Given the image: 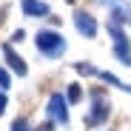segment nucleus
<instances>
[{"label":"nucleus","mask_w":131,"mask_h":131,"mask_svg":"<svg viewBox=\"0 0 131 131\" xmlns=\"http://www.w3.org/2000/svg\"><path fill=\"white\" fill-rule=\"evenodd\" d=\"M34 46H37L40 54L57 60V57L66 54V37L57 34V31H51V29H43V31H37V37H34Z\"/></svg>","instance_id":"1"},{"label":"nucleus","mask_w":131,"mask_h":131,"mask_svg":"<svg viewBox=\"0 0 131 131\" xmlns=\"http://www.w3.org/2000/svg\"><path fill=\"white\" fill-rule=\"evenodd\" d=\"M108 34L114 37V57H117L123 66H131V43H128L123 26L114 23V20H108Z\"/></svg>","instance_id":"2"},{"label":"nucleus","mask_w":131,"mask_h":131,"mask_svg":"<svg viewBox=\"0 0 131 131\" xmlns=\"http://www.w3.org/2000/svg\"><path fill=\"white\" fill-rule=\"evenodd\" d=\"M108 100L103 97V91H91V111L85 114V125L89 128H94V125H103L105 120H108Z\"/></svg>","instance_id":"3"},{"label":"nucleus","mask_w":131,"mask_h":131,"mask_svg":"<svg viewBox=\"0 0 131 131\" xmlns=\"http://www.w3.org/2000/svg\"><path fill=\"white\" fill-rule=\"evenodd\" d=\"M49 117L63 123V125H69V100H66L60 91H54L49 97Z\"/></svg>","instance_id":"4"},{"label":"nucleus","mask_w":131,"mask_h":131,"mask_svg":"<svg viewBox=\"0 0 131 131\" xmlns=\"http://www.w3.org/2000/svg\"><path fill=\"white\" fill-rule=\"evenodd\" d=\"M74 29L83 34V37H94L97 34V20L89 14V12H74Z\"/></svg>","instance_id":"5"},{"label":"nucleus","mask_w":131,"mask_h":131,"mask_svg":"<svg viewBox=\"0 0 131 131\" xmlns=\"http://www.w3.org/2000/svg\"><path fill=\"white\" fill-rule=\"evenodd\" d=\"M3 57H6V63H9V69H12V71H14L17 77H26V74H29V66H26V60L20 57V54H14V49L9 46V43L3 46Z\"/></svg>","instance_id":"6"},{"label":"nucleus","mask_w":131,"mask_h":131,"mask_svg":"<svg viewBox=\"0 0 131 131\" xmlns=\"http://www.w3.org/2000/svg\"><path fill=\"white\" fill-rule=\"evenodd\" d=\"M20 9H23V14H29V17H51L49 3H43V0H23Z\"/></svg>","instance_id":"7"},{"label":"nucleus","mask_w":131,"mask_h":131,"mask_svg":"<svg viewBox=\"0 0 131 131\" xmlns=\"http://www.w3.org/2000/svg\"><path fill=\"white\" fill-rule=\"evenodd\" d=\"M111 20L114 23H131V3H120V6H114L111 9Z\"/></svg>","instance_id":"8"},{"label":"nucleus","mask_w":131,"mask_h":131,"mask_svg":"<svg viewBox=\"0 0 131 131\" xmlns=\"http://www.w3.org/2000/svg\"><path fill=\"white\" fill-rule=\"evenodd\" d=\"M80 97H83L80 85L77 83H69V94H66V100H69V103H80Z\"/></svg>","instance_id":"9"},{"label":"nucleus","mask_w":131,"mask_h":131,"mask_svg":"<svg viewBox=\"0 0 131 131\" xmlns=\"http://www.w3.org/2000/svg\"><path fill=\"white\" fill-rule=\"evenodd\" d=\"M9 85H12V80H9V71H6V69H0V91H6Z\"/></svg>","instance_id":"10"},{"label":"nucleus","mask_w":131,"mask_h":131,"mask_svg":"<svg viewBox=\"0 0 131 131\" xmlns=\"http://www.w3.org/2000/svg\"><path fill=\"white\" fill-rule=\"evenodd\" d=\"M12 131H31V128H29L26 120H14V123H12Z\"/></svg>","instance_id":"11"},{"label":"nucleus","mask_w":131,"mask_h":131,"mask_svg":"<svg viewBox=\"0 0 131 131\" xmlns=\"http://www.w3.org/2000/svg\"><path fill=\"white\" fill-rule=\"evenodd\" d=\"M23 37H26V31H23V29H17V31L12 34V40H17V43H20V40H23Z\"/></svg>","instance_id":"12"},{"label":"nucleus","mask_w":131,"mask_h":131,"mask_svg":"<svg viewBox=\"0 0 131 131\" xmlns=\"http://www.w3.org/2000/svg\"><path fill=\"white\" fill-rule=\"evenodd\" d=\"M6 103H9V100H6V94H3V91H0V114H3V111H6Z\"/></svg>","instance_id":"13"},{"label":"nucleus","mask_w":131,"mask_h":131,"mask_svg":"<svg viewBox=\"0 0 131 131\" xmlns=\"http://www.w3.org/2000/svg\"><path fill=\"white\" fill-rule=\"evenodd\" d=\"M103 3H114V0H103Z\"/></svg>","instance_id":"14"}]
</instances>
